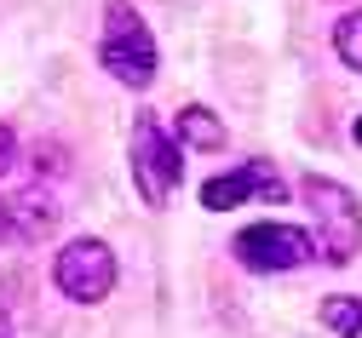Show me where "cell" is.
I'll use <instances>...</instances> for the list:
<instances>
[{
  "mask_svg": "<svg viewBox=\"0 0 362 338\" xmlns=\"http://www.w3.org/2000/svg\"><path fill=\"white\" fill-rule=\"evenodd\" d=\"M322 327L328 332H339V338H362V298H351V293H334V298H322Z\"/></svg>",
  "mask_w": 362,
  "mask_h": 338,
  "instance_id": "9c48e42d",
  "label": "cell"
},
{
  "mask_svg": "<svg viewBox=\"0 0 362 338\" xmlns=\"http://www.w3.org/2000/svg\"><path fill=\"white\" fill-rule=\"evenodd\" d=\"M236 264L253 275H276V270H305L310 264V235L293 224H247L236 235Z\"/></svg>",
  "mask_w": 362,
  "mask_h": 338,
  "instance_id": "5b68a950",
  "label": "cell"
},
{
  "mask_svg": "<svg viewBox=\"0 0 362 338\" xmlns=\"http://www.w3.org/2000/svg\"><path fill=\"white\" fill-rule=\"evenodd\" d=\"M0 338H12V315L6 310H0Z\"/></svg>",
  "mask_w": 362,
  "mask_h": 338,
  "instance_id": "4fadbf2b",
  "label": "cell"
},
{
  "mask_svg": "<svg viewBox=\"0 0 362 338\" xmlns=\"http://www.w3.org/2000/svg\"><path fill=\"white\" fill-rule=\"evenodd\" d=\"M52 224H58V201L47 189H18V195H6V235L12 241H47Z\"/></svg>",
  "mask_w": 362,
  "mask_h": 338,
  "instance_id": "52a82bcc",
  "label": "cell"
},
{
  "mask_svg": "<svg viewBox=\"0 0 362 338\" xmlns=\"http://www.w3.org/2000/svg\"><path fill=\"white\" fill-rule=\"evenodd\" d=\"M299 195L316 218V241H310V253H322L328 264H351L362 253V201L351 195L345 183L322 178V172H310L299 183Z\"/></svg>",
  "mask_w": 362,
  "mask_h": 338,
  "instance_id": "6da1fadb",
  "label": "cell"
},
{
  "mask_svg": "<svg viewBox=\"0 0 362 338\" xmlns=\"http://www.w3.org/2000/svg\"><path fill=\"white\" fill-rule=\"evenodd\" d=\"M351 138H356V143H362V115H356V132H351Z\"/></svg>",
  "mask_w": 362,
  "mask_h": 338,
  "instance_id": "9a60e30c",
  "label": "cell"
},
{
  "mask_svg": "<svg viewBox=\"0 0 362 338\" xmlns=\"http://www.w3.org/2000/svg\"><path fill=\"white\" fill-rule=\"evenodd\" d=\"M242 201H288V183H282V172H270L264 161H247V167H236V172H213L207 183H202V207L207 212H230V207H242Z\"/></svg>",
  "mask_w": 362,
  "mask_h": 338,
  "instance_id": "8992f818",
  "label": "cell"
},
{
  "mask_svg": "<svg viewBox=\"0 0 362 338\" xmlns=\"http://www.w3.org/2000/svg\"><path fill=\"white\" fill-rule=\"evenodd\" d=\"M173 143L178 150H224V121L207 104H185L173 115Z\"/></svg>",
  "mask_w": 362,
  "mask_h": 338,
  "instance_id": "ba28073f",
  "label": "cell"
},
{
  "mask_svg": "<svg viewBox=\"0 0 362 338\" xmlns=\"http://www.w3.org/2000/svg\"><path fill=\"white\" fill-rule=\"evenodd\" d=\"M98 64H104L121 86H132V92H144V86L156 80V35H150V23L132 12L127 0H110V6H104Z\"/></svg>",
  "mask_w": 362,
  "mask_h": 338,
  "instance_id": "7a4b0ae2",
  "label": "cell"
},
{
  "mask_svg": "<svg viewBox=\"0 0 362 338\" xmlns=\"http://www.w3.org/2000/svg\"><path fill=\"white\" fill-rule=\"evenodd\" d=\"M52 281H58V293L75 298V304H98L115 293V253L104 247L98 235H75L69 247L58 253L52 264Z\"/></svg>",
  "mask_w": 362,
  "mask_h": 338,
  "instance_id": "277c9868",
  "label": "cell"
},
{
  "mask_svg": "<svg viewBox=\"0 0 362 338\" xmlns=\"http://www.w3.org/2000/svg\"><path fill=\"white\" fill-rule=\"evenodd\" d=\"M132 183H139L144 207H167L173 189L185 183V150L167 138V126L150 109L132 121Z\"/></svg>",
  "mask_w": 362,
  "mask_h": 338,
  "instance_id": "3957f363",
  "label": "cell"
},
{
  "mask_svg": "<svg viewBox=\"0 0 362 338\" xmlns=\"http://www.w3.org/2000/svg\"><path fill=\"white\" fill-rule=\"evenodd\" d=\"M0 241H12V235H6V201H0Z\"/></svg>",
  "mask_w": 362,
  "mask_h": 338,
  "instance_id": "5bb4252c",
  "label": "cell"
},
{
  "mask_svg": "<svg viewBox=\"0 0 362 338\" xmlns=\"http://www.w3.org/2000/svg\"><path fill=\"white\" fill-rule=\"evenodd\" d=\"M12 161H18V138H12V126H0V178L12 172Z\"/></svg>",
  "mask_w": 362,
  "mask_h": 338,
  "instance_id": "8fae6325",
  "label": "cell"
},
{
  "mask_svg": "<svg viewBox=\"0 0 362 338\" xmlns=\"http://www.w3.org/2000/svg\"><path fill=\"white\" fill-rule=\"evenodd\" d=\"M334 52H339L345 69L362 75V12H345V18L334 23Z\"/></svg>",
  "mask_w": 362,
  "mask_h": 338,
  "instance_id": "30bf717a",
  "label": "cell"
},
{
  "mask_svg": "<svg viewBox=\"0 0 362 338\" xmlns=\"http://www.w3.org/2000/svg\"><path fill=\"white\" fill-rule=\"evenodd\" d=\"M35 167H40V172H52V167H64V150H52V143H40V150H35Z\"/></svg>",
  "mask_w": 362,
  "mask_h": 338,
  "instance_id": "7c38bea8",
  "label": "cell"
}]
</instances>
